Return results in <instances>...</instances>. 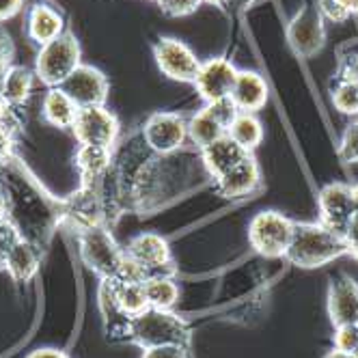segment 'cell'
<instances>
[{
	"instance_id": "obj_1",
	"label": "cell",
	"mask_w": 358,
	"mask_h": 358,
	"mask_svg": "<svg viewBox=\"0 0 358 358\" xmlns=\"http://www.w3.org/2000/svg\"><path fill=\"white\" fill-rule=\"evenodd\" d=\"M11 156L0 169V182L7 192V220L27 238L43 248L52 229L63 220V201L50 196Z\"/></svg>"
},
{
	"instance_id": "obj_2",
	"label": "cell",
	"mask_w": 358,
	"mask_h": 358,
	"mask_svg": "<svg viewBox=\"0 0 358 358\" xmlns=\"http://www.w3.org/2000/svg\"><path fill=\"white\" fill-rule=\"evenodd\" d=\"M348 255V242L343 234H337L315 222H296L292 244L285 252V259L302 270H315L328 266L335 259Z\"/></svg>"
},
{
	"instance_id": "obj_3",
	"label": "cell",
	"mask_w": 358,
	"mask_h": 358,
	"mask_svg": "<svg viewBox=\"0 0 358 358\" xmlns=\"http://www.w3.org/2000/svg\"><path fill=\"white\" fill-rule=\"evenodd\" d=\"M127 343L141 350L160 348V345H179L192 348V330L184 317H179L166 309H147L134 315L127 324Z\"/></svg>"
},
{
	"instance_id": "obj_4",
	"label": "cell",
	"mask_w": 358,
	"mask_h": 358,
	"mask_svg": "<svg viewBox=\"0 0 358 358\" xmlns=\"http://www.w3.org/2000/svg\"><path fill=\"white\" fill-rule=\"evenodd\" d=\"M83 65V50L80 41L76 39L71 31H65L61 37L39 48L35 59V76L48 89L61 87L67 76Z\"/></svg>"
},
{
	"instance_id": "obj_5",
	"label": "cell",
	"mask_w": 358,
	"mask_h": 358,
	"mask_svg": "<svg viewBox=\"0 0 358 358\" xmlns=\"http://www.w3.org/2000/svg\"><path fill=\"white\" fill-rule=\"evenodd\" d=\"M78 252L83 264L97 278H115L125 257L123 246L115 240L106 224H95L78 231Z\"/></svg>"
},
{
	"instance_id": "obj_6",
	"label": "cell",
	"mask_w": 358,
	"mask_h": 358,
	"mask_svg": "<svg viewBox=\"0 0 358 358\" xmlns=\"http://www.w3.org/2000/svg\"><path fill=\"white\" fill-rule=\"evenodd\" d=\"M296 220L278 210H262L248 222V244L266 259H285Z\"/></svg>"
},
{
	"instance_id": "obj_7",
	"label": "cell",
	"mask_w": 358,
	"mask_h": 358,
	"mask_svg": "<svg viewBox=\"0 0 358 358\" xmlns=\"http://www.w3.org/2000/svg\"><path fill=\"white\" fill-rule=\"evenodd\" d=\"M141 136L156 156H171L188 141V119L169 110L153 113L145 119Z\"/></svg>"
},
{
	"instance_id": "obj_8",
	"label": "cell",
	"mask_w": 358,
	"mask_h": 358,
	"mask_svg": "<svg viewBox=\"0 0 358 358\" xmlns=\"http://www.w3.org/2000/svg\"><path fill=\"white\" fill-rule=\"evenodd\" d=\"M71 132L80 145H99L115 149L121 125L117 115L106 106H89L78 110Z\"/></svg>"
},
{
	"instance_id": "obj_9",
	"label": "cell",
	"mask_w": 358,
	"mask_h": 358,
	"mask_svg": "<svg viewBox=\"0 0 358 358\" xmlns=\"http://www.w3.org/2000/svg\"><path fill=\"white\" fill-rule=\"evenodd\" d=\"M153 59H156L158 69L175 83L192 85L201 67V59L194 55V50L177 37H160L153 43Z\"/></svg>"
},
{
	"instance_id": "obj_10",
	"label": "cell",
	"mask_w": 358,
	"mask_h": 358,
	"mask_svg": "<svg viewBox=\"0 0 358 358\" xmlns=\"http://www.w3.org/2000/svg\"><path fill=\"white\" fill-rule=\"evenodd\" d=\"M127 257H132L136 264H141L149 276L156 274H175V259L173 250L166 238H162L156 231H143L136 234L130 242L123 246Z\"/></svg>"
},
{
	"instance_id": "obj_11",
	"label": "cell",
	"mask_w": 358,
	"mask_h": 358,
	"mask_svg": "<svg viewBox=\"0 0 358 358\" xmlns=\"http://www.w3.org/2000/svg\"><path fill=\"white\" fill-rule=\"evenodd\" d=\"M358 212L352 184L332 182L320 190L317 196V220L337 234H345V229L354 214Z\"/></svg>"
},
{
	"instance_id": "obj_12",
	"label": "cell",
	"mask_w": 358,
	"mask_h": 358,
	"mask_svg": "<svg viewBox=\"0 0 358 358\" xmlns=\"http://www.w3.org/2000/svg\"><path fill=\"white\" fill-rule=\"evenodd\" d=\"M61 89L78 104V108H89L106 104L110 83L101 69L83 63L80 67H76V71H71V76H67Z\"/></svg>"
},
{
	"instance_id": "obj_13",
	"label": "cell",
	"mask_w": 358,
	"mask_h": 358,
	"mask_svg": "<svg viewBox=\"0 0 358 358\" xmlns=\"http://www.w3.org/2000/svg\"><path fill=\"white\" fill-rule=\"evenodd\" d=\"M238 67L224 59V57H214L208 61H201V67L194 76V89L199 97L210 104V101H218L231 95V89L236 85Z\"/></svg>"
},
{
	"instance_id": "obj_14",
	"label": "cell",
	"mask_w": 358,
	"mask_h": 358,
	"mask_svg": "<svg viewBox=\"0 0 358 358\" xmlns=\"http://www.w3.org/2000/svg\"><path fill=\"white\" fill-rule=\"evenodd\" d=\"M328 317L332 326L358 324V283L348 274H337L328 285Z\"/></svg>"
},
{
	"instance_id": "obj_15",
	"label": "cell",
	"mask_w": 358,
	"mask_h": 358,
	"mask_svg": "<svg viewBox=\"0 0 358 358\" xmlns=\"http://www.w3.org/2000/svg\"><path fill=\"white\" fill-rule=\"evenodd\" d=\"M67 31L63 13L48 0H37L27 11V37L39 48L55 41Z\"/></svg>"
},
{
	"instance_id": "obj_16",
	"label": "cell",
	"mask_w": 358,
	"mask_h": 358,
	"mask_svg": "<svg viewBox=\"0 0 358 358\" xmlns=\"http://www.w3.org/2000/svg\"><path fill=\"white\" fill-rule=\"evenodd\" d=\"M262 186V169L255 156H246L240 164H236L220 179H216V190L224 199H242L252 194Z\"/></svg>"
},
{
	"instance_id": "obj_17",
	"label": "cell",
	"mask_w": 358,
	"mask_h": 358,
	"mask_svg": "<svg viewBox=\"0 0 358 358\" xmlns=\"http://www.w3.org/2000/svg\"><path fill=\"white\" fill-rule=\"evenodd\" d=\"M229 97H231V101L236 104L238 110L257 115V110L266 108V104H268L270 89H268V83L259 71L238 69L236 85H234L231 95Z\"/></svg>"
},
{
	"instance_id": "obj_18",
	"label": "cell",
	"mask_w": 358,
	"mask_h": 358,
	"mask_svg": "<svg viewBox=\"0 0 358 358\" xmlns=\"http://www.w3.org/2000/svg\"><path fill=\"white\" fill-rule=\"evenodd\" d=\"M41 259H43L41 246L17 236L7 250L3 270L9 272V276L15 280V283H29V280H33L37 276Z\"/></svg>"
},
{
	"instance_id": "obj_19",
	"label": "cell",
	"mask_w": 358,
	"mask_h": 358,
	"mask_svg": "<svg viewBox=\"0 0 358 358\" xmlns=\"http://www.w3.org/2000/svg\"><path fill=\"white\" fill-rule=\"evenodd\" d=\"M97 306L101 313V322H104L106 337L110 341H123L127 343V324L132 317H127L117 302L115 294V278H99L97 285Z\"/></svg>"
},
{
	"instance_id": "obj_20",
	"label": "cell",
	"mask_w": 358,
	"mask_h": 358,
	"mask_svg": "<svg viewBox=\"0 0 358 358\" xmlns=\"http://www.w3.org/2000/svg\"><path fill=\"white\" fill-rule=\"evenodd\" d=\"M246 156H250V151L240 147L231 136H220L212 145L201 149V162L206 166L208 175L214 179H220L224 173L231 171L236 164H240Z\"/></svg>"
},
{
	"instance_id": "obj_21",
	"label": "cell",
	"mask_w": 358,
	"mask_h": 358,
	"mask_svg": "<svg viewBox=\"0 0 358 358\" xmlns=\"http://www.w3.org/2000/svg\"><path fill=\"white\" fill-rule=\"evenodd\" d=\"M289 41L302 57H311L324 45V27L317 9H302L289 27Z\"/></svg>"
},
{
	"instance_id": "obj_22",
	"label": "cell",
	"mask_w": 358,
	"mask_h": 358,
	"mask_svg": "<svg viewBox=\"0 0 358 358\" xmlns=\"http://www.w3.org/2000/svg\"><path fill=\"white\" fill-rule=\"evenodd\" d=\"M78 110V104L61 87L48 89L41 97V119L59 130H71Z\"/></svg>"
},
{
	"instance_id": "obj_23",
	"label": "cell",
	"mask_w": 358,
	"mask_h": 358,
	"mask_svg": "<svg viewBox=\"0 0 358 358\" xmlns=\"http://www.w3.org/2000/svg\"><path fill=\"white\" fill-rule=\"evenodd\" d=\"M113 166V149L99 145H80L76 151V169L85 182H99Z\"/></svg>"
},
{
	"instance_id": "obj_24",
	"label": "cell",
	"mask_w": 358,
	"mask_h": 358,
	"mask_svg": "<svg viewBox=\"0 0 358 358\" xmlns=\"http://www.w3.org/2000/svg\"><path fill=\"white\" fill-rule=\"evenodd\" d=\"M35 85V71L24 65H11L7 76L0 83V95L13 108H22L29 101Z\"/></svg>"
},
{
	"instance_id": "obj_25",
	"label": "cell",
	"mask_w": 358,
	"mask_h": 358,
	"mask_svg": "<svg viewBox=\"0 0 358 358\" xmlns=\"http://www.w3.org/2000/svg\"><path fill=\"white\" fill-rule=\"evenodd\" d=\"M227 136H231L246 151H255L264 143V123L255 113H238L227 127Z\"/></svg>"
},
{
	"instance_id": "obj_26",
	"label": "cell",
	"mask_w": 358,
	"mask_h": 358,
	"mask_svg": "<svg viewBox=\"0 0 358 358\" xmlns=\"http://www.w3.org/2000/svg\"><path fill=\"white\" fill-rule=\"evenodd\" d=\"M143 289H145V298L151 309L173 311V306L179 302V285H177L175 276H171V274L149 276L143 283Z\"/></svg>"
},
{
	"instance_id": "obj_27",
	"label": "cell",
	"mask_w": 358,
	"mask_h": 358,
	"mask_svg": "<svg viewBox=\"0 0 358 358\" xmlns=\"http://www.w3.org/2000/svg\"><path fill=\"white\" fill-rule=\"evenodd\" d=\"M227 134V127L203 106L199 113H194L188 119V141L201 151L203 147L212 145L214 141H218L220 136Z\"/></svg>"
},
{
	"instance_id": "obj_28",
	"label": "cell",
	"mask_w": 358,
	"mask_h": 358,
	"mask_svg": "<svg viewBox=\"0 0 358 358\" xmlns=\"http://www.w3.org/2000/svg\"><path fill=\"white\" fill-rule=\"evenodd\" d=\"M115 294H117V302L121 306V311L127 317H134V315L143 313L149 306L147 298H145L143 283H123V280L115 278Z\"/></svg>"
},
{
	"instance_id": "obj_29",
	"label": "cell",
	"mask_w": 358,
	"mask_h": 358,
	"mask_svg": "<svg viewBox=\"0 0 358 358\" xmlns=\"http://www.w3.org/2000/svg\"><path fill=\"white\" fill-rule=\"evenodd\" d=\"M332 106L341 115L348 117H358V80L354 78H341L337 76V83L332 87Z\"/></svg>"
},
{
	"instance_id": "obj_30",
	"label": "cell",
	"mask_w": 358,
	"mask_h": 358,
	"mask_svg": "<svg viewBox=\"0 0 358 358\" xmlns=\"http://www.w3.org/2000/svg\"><path fill=\"white\" fill-rule=\"evenodd\" d=\"M332 348L339 352H348V354H358V324L335 326Z\"/></svg>"
},
{
	"instance_id": "obj_31",
	"label": "cell",
	"mask_w": 358,
	"mask_h": 358,
	"mask_svg": "<svg viewBox=\"0 0 358 358\" xmlns=\"http://www.w3.org/2000/svg\"><path fill=\"white\" fill-rule=\"evenodd\" d=\"M339 156L348 164H358V121L354 119L341 136L339 145Z\"/></svg>"
},
{
	"instance_id": "obj_32",
	"label": "cell",
	"mask_w": 358,
	"mask_h": 358,
	"mask_svg": "<svg viewBox=\"0 0 358 358\" xmlns=\"http://www.w3.org/2000/svg\"><path fill=\"white\" fill-rule=\"evenodd\" d=\"M201 5H203V0H158V7L169 17H186V15H192Z\"/></svg>"
},
{
	"instance_id": "obj_33",
	"label": "cell",
	"mask_w": 358,
	"mask_h": 358,
	"mask_svg": "<svg viewBox=\"0 0 358 358\" xmlns=\"http://www.w3.org/2000/svg\"><path fill=\"white\" fill-rule=\"evenodd\" d=\"M206 108H208L224 127H229V123H231L234 117L240 113V110L236 108V104L231 101V97H224V99H218V101H210V104H206Z\"/></svg>"
},
{
	"instance_id": "obj_34",
	"label": "cell",
	"mask_w": 358,
	"mask_h": 358,
	"mask_svg": "<svg viewBox=\"0 0 358 358\" xmlns=\"http://www.w3.org/2000/svg\"><path fill=\"white\" fill-rule=\"evenodd\" d=\"M11 65H13V41L11 35L0 27V83H3Z\"/></svg>"
},
{
	"instance_id": "obj_35",
	"label": "cell",
	"mask_w": 358,
	"mask_h": 358,
	"mask_svg": "<svg viewBox=\"0 0 358 358\" xmlns=\"http://www.w3.org/2000/svg\"><path fill=\"white\" fill-rule=\"evenodd\" d=\"M141 358H190V350L179 345H160V348L143 350Z\"/></svg>"
},
{
	"instance_id": "obj_36",
	"label": "cell",
	"mask_w": 358,
	"mask_h": 358,
	"mask_svg": "<svg viewBox=\"0 0 358 358\" xmlns=\"http://www.w3.org/2000/svg\"><path fill=\"white\" fill-rule=\"evenodd\" d=\"M17 229L9 222V220H3L0 222V270L5 266V257H7V250L9 246L13 244V240L17 238Z\"/></svg>"
},
{
	"instance_id": "obj_37",
	"label": "cell",
	"mask_w": 358,
	"mask_h": 358,
	"mask_svg": "<svg viewBox=\"0 0 358 358\" xmlns=\"http://www.w3.org/2000/svg\"><path fill=\"white\" fill-rule=\"evenodd\" d=\"M317 13L330 22H345L350 20L348 13L341 9V5L337 3V0H317Z\"/></svg>"
},
{
	"instance_id": "obj_38",
	"label": "cell",
	"mask_w": 358,
	"mask_h": 358,
	"mask_svg": "<svg viewBox=\"0 0 358 358\" xmlns=\"http://www.w3.org/2000/svg\"><path fill=\"white\" fill-rule=\"evenodd\" d=\"M343 236H345V242H348V255L358 262V212L350 220V224H348Z\"/></svg>"
},
{
	"instance_id": "obj_39",
	"label": "cell",
	"mask_w": 358,
	"mask_h": 358,
	"mask_svg": "<svg viewBox=\"0 0 358 358\" xmlns=\"http://www.w3.org/2000/svg\"><path fill=\"white\" fill-rule=\"evenodd\" d=\"M24 7V0H0V24L15 17Z\"/></svg>"
},
{
	"instance_id": "obj_40",
	"label": "cell",
	"mask_w": 358,
	"mask_h": 358,
	"mask_svg": "<svg viewBox=\"0 0 358 358\" xmlns=\"http://www.w3.org/2000/svg\"><path fill=\"white\" fill-rule=\"evenodd\" d=\"M339 76H341V78H354V80H358V55L356 57H350L348 61H343V65L339 69Z\"/></svg>"
},
{
	"instance_id": "obj_41",
	"label": "cell",
	"mask_w": 358,
	"mask_h": 358,
	"mask_svg": "<svg viewBox=\"0 0 358 358\" xmlns=\"http://www.w3.org/2000/svg\"><path fill=\"white\" fill-rule=\"evenodd\" d=\"M27 358H69V356L57 348H39V350H33Z\"/></svg>"
},
{
	"instance_id": "obj_42",
	"label": "cell",
	"mask_w": 358,
	"mask_h": 358,
	"mask_svg": "<svg viewBox=\"0 0 358 358\" xmlns=\"http://www.w3.org/2000/svg\"><path fill=\"white\" fill-rule=\"evenodd\" d=\"M337 3H339L341 9L348 13V17L358 15V0H337Z\"/></svg>"
},
{
	"instance_id": "obj_43",
	"label": "cell",
	"mask_w": 358,
	"mask_h": 358,
	"mask_svg": "<svg viewBox=\"0 0 358 358\" xmlns=\"http://www.w3.org/2000/svg\"><path fill=\"white\" fill-rule=\"evenodd\" d=\"M3 220H7V192L3 182H0V222Z\"/></svg>"
},
{
	"instance_id": "obj_44",
	"label": "cell",
	"mask_w": 358,
	"mask_h": 358,
	"mask_svg": "<svg viewBox=\"0 0 358 358\" xmlns=\"http://www.w3.org/2000/svg\"><path fill=\"white\" fill-rule=\"evenodd\" d=\"M322 358H358V354H348V352H339V350L332 348V350L326 352Z\"/></svg>"
},
{
	"instance_id": "obj_45",
	"label": "cell",
	"mask_w": 358,
	"mask_h": 358,
	"mask_svg": "<svg viewBox=\"0 0 358 358\" xmlns=\"http://www.w3.org/2000/svg\"><path fill=\"white\" fill-rule=\"evenodd\" d=\"M7 110H9V104L3 99V95H0V121L5 119V115H7Z\"/></svg>"
},
{
	"instance_id": "obj_46",
	"label": "cell",
	"mask_w": 358,
	"mask_h": 358,
	"mask_svg": "<svg viewBox=\"0 0 358 358\" xmlns=\"http://www.w3.org/2000/svg\"><path fill=\"white\" fill-rule=\"evenodd\" d=\"M203 3H210V5H216V7H222L227 0H203Z\"/></svg>"
},
{
	"instance_id": "obj_47",
	"label": "cell",
	"mask_w": 358,
	"mask_h": 358,
	"mask_svg": "<svg viewBox=\"0 0 358 358\" xmlns=\"http://www.w3.org/2000/svg\"><path fill=\"white\" fill-rule=\"evenodd\" d=\"M352 190H354V199H356V206H358V184H352Z\"/></svg>"
},
{
	"instance_id": "obj_48",
	"label": "cell",
	"mask_w": 358,
	"mask_h": 358,
	"mask_svg": "<svg viewBox=\"0 0 358 358\" xmlns=\"http://www.w3.org/2000/svg\"><path fill=\"white\" fill-rule=\"evenodd\" d=\"M153 3H158V0H153Z\"/></svg>"
},
{
	"instance_id": "obj_49",
	"label": "cell",
	"mask_w": 358,
	"mask_h": 358,
	"mask_svg": "<svg viewBox=\"0 0 358 358\" xmlns=\"http://www.w3.org/2000/svg\"><path fill=\"white\" fill-rule=\"evenodd\" d=\"M356 121H358V117H356Z\"/></svg>"
}]
</instances>
